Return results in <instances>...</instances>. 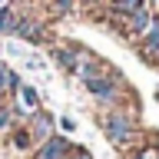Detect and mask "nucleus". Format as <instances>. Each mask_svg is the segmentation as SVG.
Segmentation results:
<instances>
[{"label": "nucleus", "instance_id": "f257e3e1", "mask_svg": "<svg viewBox=\"0 0 159 159\" xmlns=\"http://www.w3.org/2000/svg\"><path fill=\"white\" fill-rule=\"evenodd\" d=\"M103 133H106V139H109L116 149H126L129 143L136 139V123H133V116H129V113L113 109V113L103 119Z\"/></svg>", "mask_w": 159, "mask_h": 159}, {"label": "nucleus", "instance_id": "f03ea898", "mask_svg": "<svg viewBox=\"0 0 159 159\" xmlns=\"http://www.w3.org/2000/svg\"><path fill=\"white\" fill-rule=\"evenodd\" d=\"M83 86H86V93L93 99H99V103H116V99H119V89H123V76H119L113 66H106L103 76L83 80Z\"/></svg>", "mask_w": 159, "mask_h": 159}, {"label": "nucleus", "instance_id": "7ed1b4c3", "mask_svg": "<svg viewBox=\"0 0 159 159\" xmlns=\"http://www.w3.org/2000/svg\"><path fill=\"white\" fill-rule=\"evenodd\" d=\"M152 13H156V10L146 3V7H139V10H133V13H126V17H119L116 23H119V30H123V37L136 43V40L149 30V20H152Z\"/></svg>", "mask_w": 159, "mask_h": 159}, {"label": "nucleus", "instance_id": "20e7f679", "mask_svg": "<svg viewBox=\"0 0 159 159\" xmlns=\"http://www.w3.org/2000/svg\"><path fill=\"white\" fill-rule=\"evenodd\" d=\"M23 126L30 129V139H33V149L40 146V143H47L50 136H53V133H57V116H53V113H47V109H33V113H30L27 116V123H23Z\"/></svg>", "mask_w": 159, "mask_h": 159}, {"label": "nucleus", "instance_id": "39448f33", "mask_svg": "<svg viewBox=\"0 0 159 159\" xmlns=\"http://www.w3.org/2000/svg\"><path fill=\"white\" fill-rule=\"evenodd\" d=\"M86 53H89V50L66 43V47H53V50H50V60H53V63L63 70V73L76 76V70H80V63H83V57H86Z\"/></svg>", "mask_w": 159, "mask_h": 159}, {"label": "nucleus", "instance_id": "423d86ee", "mask_svg": "<svg viewBox=\"0 0 159 159\" xmlns=\"http://www.w3.org/2000/svg\"><path fill=\"white\" fill-rule=\"evenodd\" d=\"M136 47H139V57L146 60V63H156V66H159V10L152 13L149 30L136 40Z\"/></svg>", "mask_w": 159, "mask_h": 159}, {"label": "nucleus", "instance_id": "0eeeda50", "mask_svg": "<svg viewBox=\"0 0 159 159\" xmlns=\"http://www.w3.org/2000/svg\"><path fill=\"white\" fill-rule=\"evenodd\" d=\"M70 152H73V143H70V136H63V133H53L47 143H40V146L33 149V156H30V159H66Z\"/></svg>", "mask_w": 159, "mask_h": 159}, {"label": "nucleus", "instance_id": "6e6552de", "mask_svg": "<svg viewBox=\"0 0 159 159\" xmlns=\"http://www.w3.org/2000/svg\"><path fill=\"white\" fill-rule=\"evenodd\" d=\"M13 37L23 40V43H30V47H43L47 43V30H43V23L33 17H20L17 30H13Z\"/></svg>", "mask_w": 159, "mask_h": 159}, {"label": "nucleus", "instance_id": "1a4fd4ad", "mask_svg": "<svg viewBox=\"0 0 159 159\" xmlns=\"http://www.w3.org/2000/svg\"><path fill=\"white\" fill-rule=\"evenodd\" d=\"M17 109H23V113H33V109H40V93H37V86H30V83H20V89H17Z\"/></svg>", "mask_w": 159, "mask_h": 159}, {"label": "nucleus", "instance_id": "9d476101", "mask_svg": "<svg viewBox=\"0 0 159 159\" xmlns=\"http://www.w3.org/2000/svg\"><path fill=\"white\" fill-rule=\"evenodd\" d=\"M20 83H23V80L17 76V70H10V66L0 63V96H3V99H7V96H17Z\"/></svg>", "mask_w": 159, "mask_h": 159}, {"label": "nucleus", "instance_id": "9b49d317", "mask_svg": "<svg viewBox=\"0 0 159 159\" xmlns=\"http://www.w3.org/2000/svg\"><path fill=\"white\" fill-rule=\"evenodd\" d=\"M17 23H20V13L13 10V3H3L0 7V37H13Z\"/></svg>", "mask_w": 159, "mask_h": 159}, {"label": "nucleus", "instance_id": "f8f14e48", "mask_svg": "<svg viewBox=\"0 0 159 159\" xmlns=\"http://www.w3.org/2000/svg\"><path fill=\"white\" fill-rule=\"evenodd\" d=\"M13 146H17L20 152H27V149L33 152V139H30V129H27V126H20V129H17V136H13Z\"/></svg>", "mask_w": 159, "mask_h": 159}, {"label": "nucleus", "instance_id": "ddd939ff", "mask_svg": "<svg viewBox=\"0 0 159 159\" xmlns=\"http://www.w3.org/2000/svg\"><path fill=\"white\" fill-rule=\"evenodd\" d=\"M13 126V103H0V133Z\"/></svg>", "mask_w": 159, "mask_h": 159}, {"label": "nucleus", "instance_id": "4468645a", "mask_svg": "<svg viewBox=\"0 0 159 159\" xmlns=\"http://www.w3.org/2000/svg\"><path fill=\"white\" fill-rule=\"evenodd\" d=\"M23 63H27L30 70H37V73H43V70H47V60L40 57V53H27V57H23Z\"/></svg>", "mask_w": 159, "mask_h": 159}, {"label": "nucleus", "instance_id": "2eb2a0df", "mask_svg": "<svg viewBox=\"0 0 159 159\" xmlns=\"http://www.w3.org/2000/svg\"><path fill=\"white\" fill-rule=\"evenodd\" d=\"M57 126H60V133H63V136H70V133H76V119H73V116H60L57 119Z\"/></svg>", "mask_w": 159, "mask_h": 159}, {"label": "nucleus", "instance_id": "dca6fc26", "mask_svg": "<svg viewBox=\"0 0 159 159\" xmlns=\"http://www.w3.org/2000/svg\"><path fill=\"white\" fill-rule=\"evenodd\" d=\"M66 159H93V152H89L86 146H73V152H70Z\"/></svg>", "mask_w": 159, "mask_h": 159}, {"label": "nucleus", "instance_id": "f3484780", "mask_svg": "<svg viewBox=\"0 0 159 159\" xmlns=\"http://www.w3.org/2000/svg\"><path fill=\"white\" fill-rule=\"evenodd\" d=\"M133 159H159V149H136Z\"/></svg>", "mask_w": 159, "mask_h": 159}, {"label": "nucleus", "instance_id": "a211bd4d", "mask_svg": "<svg viewBox=\"0 0 159 159\" xmlns=\"http://www.w3.org/2000/svg\"><path fill=\"white\" fill-rule=\"evenodd\" d=\"M3 3H10V0H0V7H3Z\"/></svg>", "mask_w": 159, "mask_h": 159}, {"label": "nucleus", "instance_id": "6ab92c4d", "mask_svg": "<svg viewBox=\"0 0 159 159\" xmlns=\"http://www.w3.org/2000/svg\"><path fill=\"white\" fill-rule=\"evenodd\" d=\"M89 3H96V0H89Z\"/></svg>", "mask_w": 159, "mask_h": 159}, {"label": "nucleus", "instance_id": "aec40b11", "mask_svg": "<svg viewBox=\"0 0 159 159\" xmlns=\"http://www.w3.org/2000/svg\"><path fill=\"white\" fill-rule=\"evenodd\" d=\"M156 99H159V93H156Z\"/></svg>", "mask_w": 159, "mask_h": 159}]
</instances>
